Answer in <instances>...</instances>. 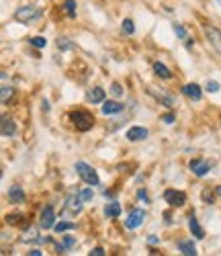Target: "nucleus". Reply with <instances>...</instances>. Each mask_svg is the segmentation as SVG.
<instances>
[{
	"label": "nucleus",
	"mask_w": 221,
	"mask_h": 256,
	"mask_svg": "<svg viewBox=\"0 0 221 256\" xmlns=\"http://www.w3.org/2000/svg\"><path fill=\"white\" fill-rule=\"evenodd\" d=\"M70 121L74 123V127L78 132H88V130H92V125H94V117L92 113H88L84 109H76L70 113Z\"/></svg>",
	"instance_id": "1"
},
{
	"label": "nucleus",
	"mask_w": 221,
	"mask_h": 256,
	"mask_svg": "<svg viewBox=\"0 0 221 256\" xmlns=\"http://www.w3.org/2000/svg\"><path fill=\"white\" fill-rule=\"evenodd\" d=\"M41 14H43V12H41L37 6H33V4H25V6H18V8H16V12H14V20H18V23L27 25V23H33V20L41 18Z\"/></svg>",
	"instance_id": "2"
},
{
	"label": "nucleus",
	"mask_w": 221,
	"mask_h": 256,
	"mask_svg": "<svg viewBox=\"0 0 221 256\" xmlns=\"http://www.w3.org/2000/svg\"><path fill=\"white\" fill-rule=\"evenodd\" d=\"M76 172L82 176V180H84L86 184H90V186L100 184V178H98V174H96V170H94L92 166H88L86 162H76Z\"/></svg>",
	"instance_id": "3"
},
{
	"label": "nucleus",
	"mask_w": 221,
	"mask_h": 256,
	"mask_svg": "<svg viewBox=\"0 0 221 256\" xmlns=\"http://www.w3.org/2000/svg\"><path fill=\"white\" fill-rule=\"evenodd\" d=\"M148 92L156 96L164 106H168V109H174V106H176V98H174V94H170L168 90H164V88H160V86H158V88L150 86V88H148Z\"/></svg>",
	"instance_id": "4"
},
{
	"label": "nucleus",
	"mask_w": 221,
	"mask_h": 256,
	"mask_svg": "<svg viewBox=\"0 0 221 256\" xmlns=\"http://www.w3.org/2000/svg\"><path fill=\"white\" fill-rule=\"evenodd\" d=\"M164 201L170 205V207H182L186 203V195L182 190H176V188H168L164 190Z\"/></svg>",
	"instance_id": "5"
},
{
	"label": "nucleus",
	"mask_w": 221,
	"mask_h": 256,
	"mask_svg": "<svg viewBox=\"0 0 221 256\" xmlns=\"http://www.w3.org/2000/svg\"><path fill=\"white\" fill-rule=\"evenodd\" d=\"M205 35L209 39V44L213 46V50L221 56V31L217 27H213V25H205Z\"/></svg>",
	"instance_id": "6"
},
{
	"label": "nucleus",
	"mask_w": 221,
	"mask_h": 256,
	"mask_svg": "<svg viewBox=\"0 0 221 256\" xmlns=\"http://www.w3.org/2000/svg\"><path fill=\"white\" fill-rule=\"evenodd\" d=\"M144 220H146V211L144 209H134L125 220V228L127 230H136V228H140L144 224Z\"/></svg>",
	"instance_id": "7"
},
{
	"label": "nucleus",
	"mask_w": 221,
	"mask_h": 256,
	"mask_svg": "<svg viewBox=\"0 0 221 256\" xmlns=\"http://www.w3.org/2000/svg\"><path fill=\"white\" fill-rule=\"evenodd\" d=\"M41 228L43 230H52L54 226H56V211H54V207L52 205H48V207H43V211H41Z\"/></svg>",
	"instance_id": "8"
},
{
	"label": "nucleus",
	"mask_w": 221,
	"mask_h": 256,
	"mask_svg": "<svg viewBox=\"0 0 221 256\" xmlns=\"http://www.w3.org/2000/svg\"><path fill=\"white\" fill-rule=\"evenodd\" d=\"M188 168L192 170V174H194V176H205V174L209 172L211 164H209L207 160H201V158H196V160H190Z\"/></svg>",
	"instance_id": "9"
},
{
	"label": "nucleus",
	"mask_w": 221,
	"mask_h": 256,
	"mask_svg": "<svg viewBox=\"0 0 221 256\" xmlns=\"http://www.w3.org/2000/svg\"><path fill=\"white\" fill-rule=\"evenodd\" d=\"M125 138H127L129 142H142V140H146V138H148V130H146V127L136 125V127H131V130H127Z\"/></svg>",
	"instance_id": "10"
},
{
	"label": "nucleus",
	"mask_w": 221,
	"mask_h": 256,
	"mask_svg": "<svg viewBox=\"0 0 221 256\" xmlns=\"http://www.w3.org/2000/svg\"><path fill=\"white\" fill-rule=\"evenodd\" d=\"M8 201L14 203V205H20V203H25V190L20 188L18 184H12L8 188Z\"/></svg>",
	"instance_id": "11"
},
{
	"label": "nucleus",
	"mask_w": 221,
	"mask_h": 256,
	"mask_svg": "<svg viewBox=\"0 0 221 256\" xmlns=\"http://www.w3.org/2000/svg\"><path fill=\"white\" fill-rule=\"evenodd\" d=\"M182 94H184V96H188L190 100H201V96H203V92H201V86H198V84H194V82H190V84H184Z\"/></svg>",
	"instance_id": "12"
},
{
	"label": "nucleus",
	"mask_w": 221,
	"mask_h": 256,
	"mask_svg": "<svg viewBox=\"0 0 221 256\" xmlns=\"http://www.w3.org/2000/svg\"><path fill=\"white\" fill-rule=\"evenodd\" d=\"M66 209H68L70 213H80L82 211V197L80 195H68V199H66Z\"/></svg>",
	"instance_id": "13"
},
{
	"label": "nucleus",
	"mask_w": 221,
	"mask_h": 256,
	"mask_svg": "<svg viewBox=\"0 0 221 256\" xmlns=\"http://www.w3.org/2000/svg\"><path fill=\"white\" fill-rule=\"evenodd\" d=\"M188 230H190L192 236H194V238H198V240H201V238L205 236V232H203L201 224L196 222V218H194V216H188Z\"/></svg>",
	"instance_id": "14"
},
{
	"label": "nucleus",
	"mask_w": 221,
	"mask_h": 256,
	"mask_svg": "<svg viewBox=\"0 0 221 256\" xmlns=\"http://www.w3.org/2000/svg\"><path fill=\"white\" fill-rule=\"evenodd\" d=\"M86 98L90 100L92 104H98V102H102V100H104V88H100V86H94V88H90V90H88V94H86Z\"/></svg>",
	"instance_id": "15"
},
{
	"label": "nucleus",
	"mask_w": 221,
	"mask_h": 256,
	"mask_svg": "<svg viewBox=\"0 0 221 256\" xmlns=\"http://www.w3.org/2000/svg\"><path fill=\"white\" fill-rule=\"evenodd\" d=\"M2 138H12L14 136V132H16V125H14V121L10 119V117H2Z\"/></svg>",
	"instance_id": "16"
},
{
	"label": "nucleus",
	"mask_w": 221,
	"mask_h": 256,
	"mask_svg": "<svg viewBox=\"0 0 221 256\" xmlns=\"http://www.w3.org/2000/svg\"><path fill=\"white\" fill-rule=\"evenodd\" d=\"M123 111V104L117 102V100H108L102 104V113L104 115H115V113H121Z\"/></svg>",
	"instance_id": "17"
},
{
	"label": "nucleus",
	"mask_w": 221,
	"mask_h": 256,
	"mask_svg": "<svg viewBox=\"0 0 221 256\" xmlns=\"http://www.w3.org/2000/svg\"><path fill=\"white\" fill-rule=\"evenodd\" d=\"M104 216H106V218H113V220L119 218V216H121V205H119L117 201H110V203L104 207Z\"/></svg>",
	"instance_id": "18"
},
{
	"label": "nucleus",
	"mask_w": 221,
	"mask_h": 256,
	"mask_svg": "<svg viewBox=\"0 0 221 256\" xmlns=\"http://www.w3.org/2000/svg\"><path fill=\"white\" fill-rule=\"evenodd\" d=\"M178 250H180L182 254H186V256H196V254H198L196 248H194V244H192L190 240H182V242H178Z\"/></svg>",
	"instance_id": "19"
},
{
	"label": "nucleus",
	"mask_w": 221,
	"mask_h": 256,
	"mask_svg": "<svg viewBox=\"0 0 221 256\" xmlns=\"http://www.w3.org/2000/svg\"><path fill=\"white\" fill-rule=\"evenodd\" d=\"M154 72H156L160 78H164V80H170V78H172V72L164 66L162 62H156V64H154Z\"/></svg>",
	"instance_id": "20"
},
{
	"label": "nucleus",
	"mask_w": 221,
	"mask_h": 256,
	"mask_svg": "<svg viewBox=\"0 0 221 256\" xmlns=\"http://www.w3.org/2000/svg\"><path fill=\"white\" fill-rule=\"evenodd\" d=\"M29 44H31L33 48H37V50H43V48L48 46V39L41 37V35H37V37H31V39H29Z\"/></svg>",
	"instance_id": "21"
},
{
	"label": "nucleus",
	"mask_w": 221,
	"mask_h": 256,
	"mask_svg": "<svg viewBox=\"0 0 221 256\" xmlns=\"http://www.w3.org/2000/svg\"><path fill=\"white\" fill-rule=\"evenodd\" d=\"M74 228H76V224H72V222H60V224L54 226V230H56L58 234H62V232H70V230H74Z\"/></svg>",
	"instance_id": "22"
},
{
	"label": "nucleus",
	"mask_w": 221,
	"mask_h": 256,
	"mask_svg": "<svg viewBox=\"0 0 221 256\" xmlns=\"http://www.w3.org/2000/svg\"><path fill=\"white\" fill-rule=\"evenodd\" d=\"M64 10L68 12V16H76V0H66Z\"/></svg>",
	"instance_id": "23"
},
{
	"label": "nucleus",
	"mask_w": 221,
	"mask_h": 256,
	"mask_svg": "<svg viewBox=\"0 0 221 256\" xmlns=\"http://www.w3.org/2000/svg\"><path fill=\"white\" fill-rule=\"evenodd\" d=\"M121 27H123V33H127V35H134V33H136V27H134V20H131V18H125Z\"/></svg>",
	"instance_id": "24"
},
{
	"label": "nucleus",
	"mask_w": 221,
	"mask_h": 256,
	"mask_svg": "<svg viewBox=\"0 0 221 256\" xmlns=\"http://www.w3.org/2000/svg\"><path fill=\"white\" fill-rule=\"evenodd\" d=\"M58 48L60 50H72V41L68 37H58Z\"/></svg>",
	"instance_id": "25"
},
{
	"label": "nucleus",
	"mask_w": 221,
	"mask_h": 256,
	"mask_svg": "<svg viewBox=\"0 0 221 256\" xmlns=\"http://www.w3.org/2000/svg\"><path fill=\"white\" fill-rule=\"evenodd\" d=\"M80 197H82V201H92L94 190L92 188H84V190H80Z\"/></svg>",
	"instance_id": "26"
},
{
	"label": "nucleus",
	"mask_w": 221,
	"mask_h": 256,
	"mask_svg": "<svg viewBox=\"0 0 221 256\" xmlns=\"http://www.w3.org/2000/svg\"><path fill=\"white\" fill-rule=\"evenodd\" d=\"M14 94V90H12V86H2V102L6 104L8 102V98Z\"/></svg>",
	"instance_id": "27"
},
{
	"label": "nucleus",
	"mask_w": 221,
	"mask_h": 256,
	"mask_svg": "<svg viewBox=\"0 0 221 256\" xmlns=\"http://www.w3.org/2000/svg\"><path fill=\"white\" fill-rule=\"evenodd\" d=\"M174 33L178 35V39H186V29L182 25H178V23H174Z\"/></svg>",
	"instance_id": "28"
},
{
	"label": "nucleus",
	"mask_w": 221,
	"mask_h": 256,
	"mask_svg": "<svg viewBox=\"0 0 221 256\" xmlns=\"http://www.w3.org/2000/svg\"><path fill=\"white\" fill-rule=\"evenodd\" d=\"M35 236H37V228H31V230H29V234H25L23 242H33V240H37V242H39V238H35Z\"/></svg>",
	"instance_id": "29"
},
{
	"label": "nucleus",
	"mask_w": 221,
	"mask_h": 256,
	"mask_svg": "<svg viewBox=\"0 0 221 256\" xmlns=\"http://www.w3.org/2000/svg\"><path fill=\"white\" fill-rule=\"evenodd\" d=\"M110 92H113L115 96H121V94H123L121 84H119V82H113V84H110Z\"/></svg>",
	"instance_id": "30"
},
{
	"label": "nucleus",
	"mask_w": 221,
	"mask_h": 256,
	"mask_svg": "<svg viewBox=\"0 0 221 256\" xmlns=\"http://www.w3.org/2000/svg\"><path fill=\"white\" fill-rule=\"evenodd\" d=\"M162 121L168 123V125H172V123L176 121V119H174V113H164V115H162Z\"/></svg>",
	"instance_id": "31"
},
{
	"label": "nucleus",
	"mask_w": 221,
	"mask_h": 256,
	"mask_svg": "<svg viewBox=\"0 0 221 256\" xmlns=\"http://www.w3.org/2000/svg\"><path fill=\"white\" fill-rule=\"evenodd\" d=\"M207 90H209V92H217V90H219V84H217L215 80L207 82Z\"/></svg>",
	"instance_id": "32"
},
{
	"label": "nucleus",
	"mask_w": 221,
	"mask_h": 256,
	"mask_svg": "<svg viewBox=\"0 0 221 256\" xmlns=\"http://www.w3.org/2000/svg\"><path fill=\"white\" fill-rule=\"evenodd\" d=\"M203 199H205L209 205H213V203H215V197L209 193V190H203Z\"/></svg>",
	"instance_id": "33"
},
{
	"label": "nucleus",
	"mask_w": 221,
	"mask_h": 256,
	"mask_svg": "<svg viewBox=\"0 0 221 256\" xmlns=\"http://www.w3.org/2000/svg\"><path fill=\"white\" fill-rule=\"evenodd\" d=\"M138 197H140L144 203H150V199H148V193H146L144 188H140V190H138Z\"/></svg>",
	"instance_id": "34"
},
{
	"label": "nucleus",
	"mask_w": 221,
	"mask_h": 256,
	"mask_svg": "<svg viewBox=\"0 0 221 256\" xmlns=\"http://www.w3.org/2000/svg\"><path fill=\"white\" fill-rule=\"evenodd\" d=\"M74 244H76L74 238H70V236H68V238H64V246H66V248H72Z\"/></svg>",
	"instance_id": "35"
},
{
	"label": "nucleus",
	"mask_w": 221,
	"mask_h": 256,
	"mask_svg": "<svg viewBox=\"0 0 221 256\" xmlns=\"http://www.w3.org/2000/svg\"><path fill=\"white\" fill-rule=\"evenodd\" d=\"M90 254H92V256H104V250H102V248L98 246V248H94V250H92Z\"/></svg>",
	"instance_id": "36"
},
{
	"label": "nucleus",
	"mask_w": 221,
	"mask_h": 256,
	"mask_svg": "<svg viewBox=\"0 0 221 256\" xmlns=\"http://www.w3.org/2000/svg\"><path fill=\"white\" fill-rule=\"evenodd\" d=\"M148 242H150V244H158V238H156V236H150Z\"/></svg>",
	"instance_id": "37"
},
{
	"label": "nucleus",
	"mask_w": 221,
	"mask_h": 256,
	"mask_svg": "<svg viewBox=\"0 0 221 256\" xmlns=\"http://www.w3.org/2000/svg\"><path fill=\"white\" fill-rule=\"evenodd\" d=\"M29 254H31V256H41V254H43V252H41V250H37V248H35V250H31V252H29Z\"/></svg>",
	"instance_id": "38"
},
{
	"label": "nucleus",
	"mask_w": 221,
	"mask_h": 256,
	"mask_svg": "<svg viewBox=\"0 0 221 256\" xmlns=\"http://www.w3.org/2000/svg\"><path fill=\"white\" fill-rule=\"evenodd\" d=\"M215 193H217V195H221V186H217V190H215Z\"/></svg>",
	"instance_id": "39"
},
{
	"label": "nucleus",
	"mask_w": 221,
	"mask_h": 256,
	"mask_svg": "<svg viewBox=\"0 0 221 256\" xmlns=\"http://www.w3.org/2000/svg\"><path fill=\"white\" fill-rule=\"evenodd\" d=\"M217 2H219V4H221V0H217Z\"/></svg>",
	"instance_id": "40"
}]
</instances>
